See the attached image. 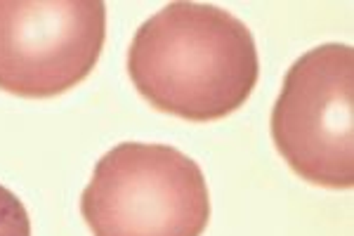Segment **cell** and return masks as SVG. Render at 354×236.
Listing matches in <instances>:
<instances>
[{"mask_svg":"<svg viewBox=\"0 0 354 236\" xmlns=\"http://www.w3.org/2000/svg\"><path fill=\"white\" fill-rule=\"evenodd\" d=\"M0 236H31V217L15 192L0 184Z\"/></svg>","mask_w":354,"mask_h":236,"instance_id":"5b68a950","label":"cell"},{"mask_svg":"<svg viewBox=\"0 0 354 236\" xmlns=\"http://www.w3.org/2000/svg\"><path fill=\"white\" fill-rule=\"evenodd\" d=\"M106 40L102 0H0V90L53 100L93 73Z\"/></svg>","mask_w":354,"mask_h":236,"instance_id":"277c9868","label":"cell"},{"mask_svg":"<svg viewBox=\"0 0 354 236\" xmlns=\"http://www.w3.org/2000/svg\"><path fill=\"white\" fill-rule=\"evenodd\" d=\"M81 215L93 236H203L208 182L180 149L121 142L97 161Z\"/></svg>","mask_w":354,"mask_h":236,"instance_id":"7a4b0ae2","label":"cell"},{"mask_svg":"<svg viewBox=\"0 0 354 236\" xmlns=\"http://www.w3.org/2000/svg\"><path fill=\"white\" fill-rule=\"evenodd\" d=\"M135 90L163 114L213 123L239 111L260 78L253 31L218 5H165L128 48Z\"/></svg>","mask_w":354,"mask_h":236,"instance_id":"6da1fadb","label":"cell"},{"mask_svg":"<svg viewBox=\"0 0 354 236\" xmlns=\"http://www.w3.org/2000/svg\"><path fill=\"white\" fill-rule=\"evenodd\" d=\"M288 168L326 189L354 187V50L324 43L293 62L270 118Z\"/></svg>","mask_w":354,"mask_h":236,"instance_id":"3957f363","label":"cell"}]
</instances>
